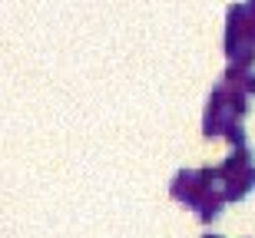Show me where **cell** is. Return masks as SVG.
Listing matches in <instances>:
<instances>
[{
  "instance_id": "5b68a950",
  "label": "cell",
  "mask_w": 255,
  "mask_h": 238,
  "mask_svg": "<svg viewBox=\"0 0 255 238\" xmlns=\"http://www.w3.org/2000/svg\"><path fill=\"white\" fill-rule=\"evenodd\" d=\"M246 7H249V13H252V17H255V0H249Z\"/></svg>"
},
{
  "instance_id": "8992f818",
  "label": "cell",
  "mask_w": 255,
  "mask_h": 238,
  "mask_svg": "<svg viewBox=\"0 0 255 238\" xmlns=\"http://www.w3.org/2000/svg\"><path fill=\"white\" fill-rule=\"evenodd\" d=\"M206 238H219V235H206Z\"/></svg>"
},
{
  "instance_id": "6da1fadb",
  "label": "cell",
  "mask_w": 255,
  "mask_h": 238,
  "mask_svg": "<svg viewBox=\"0 0 255 238\" xmlns=\"http://www.w3.org/2000/svg\"><path fill=\"white\" fill-rule=\"evenodd\" d=\"M255 189V165H249V169L236 172V175H229L226 179V202H239V199H246L249 192Z\"/></svg>"
},
{
  "instance_id": "3957f363",
  "label": "cell",
  "mask_w": 255,
  "mask_h": 238,
  "mask_svg": "<svg viewBox=\"0 0 255 238\" xmlns=\"http://www.w3.org/2000/svg\"><path fill=\"white\" fill-rule=\"evenodd\" d=\"M249 165H252V153H249L246 146H239V153H232L229 156V162L226 165H222V175H236V172H242V169H249Z\"/></svg>"
},
{
  "instance_id": "277c9868",
  "label": "cell",
  "mask_w": 255,
  "mask_h": 238,
  "mask_svg": "<svg viewBox=\"0 0 255 238\" xmlns=\"http://www.w3.org/2000/svg\"><path fill=\"white\" fill-rule=\"evenodd\" d=\"M226 136H229L232 146H246V129H242V123H236V119L226 126Z\"/></svg>"
},
{
  "instance_id": "7a4b0ae2",
  "label": "cell",
  "mask_w": 255,
  "mask_h": 238,
  "mask_svg": "<svg viewBox=\"0 0 255 238\" xmlns=\"http://www.w3.org/2000/svg\"><path fill=\"white\" fill-rule=\"evenodd\" d=\"M222 202H226V195L222 192H216L212 195V189L202 195V202H199L196 209H199V219L202 222H212V219H219V212H222Z\"/></svg>"
}]
</instances>
